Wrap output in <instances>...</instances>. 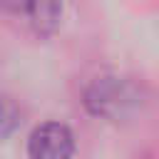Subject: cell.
Returning a JSON list of instances; mask_svg holds the SVG:
<instances>
[{
    "label": "cell",
    "mask_w": 159,
    "mask_h": 159,
    "mask_svg": "<svg viewBox=\"0 0 159 159\" xmlns=\"http://www.w3.org/2000/svg\"><path fill=\"white\" fill-rule=\"evenodd\" d=\"M82 102H84L87 112L94 114V117L122 119L139 107L142 92L132 80L107 75V77H97L87 84Z\"/></svg>",
    "instance_id": "obj_1"
},
{
    "label": "cell",
    "mask_w": 159,
    "mask_h": 159,
    "mask_svg": "<svg viewBox=\"0 0 159 159\" xmlns=\"http://www.w3.org/2000/svg\"><path fill=\"white\" fill-rule=\"evenodd\" d=\"M30 159H72L75 134L62 122H45L32 129L27 139Z\"/></svg>",
    "instance_id": "obj_2"
},
{
    "label": "cell",
    "mask_w": 159,
    "mask_h": 159,
    "mask_svg": "<svg viewBox=\"0 0 159 159\" xmlns=\"http://www.w3.org/2000/svg\"><path fill=\"white\" fill-rule=\"evenodd\" d=\"M25 15L40 35H52L62 20V0H30Z\"/></svg>",
    "instance_id": "obj_3"
},
{
    "label": "cell",
    "mask_w": 159,
    "mask_h": 159,
    "mask_svg": "<svg viewBox=\"0 0 159 159\" xmlns=\"http://www.w3.org/2000/svg\"><path fill=\"white\" fill-rule=\"evenodd\" d=\"M20 124V112L17 107L7 99V97H0V139L10 137Z\"/></svg>",
    "instance_id": "obj_4"
},
{
    "label": "cell",
    "mask_w": 159,
    "mask_h": 159,
    "mask_svg": "<svg viewBox=\"0 0 159 159\" xmlns=\"http://www.w3.org/2000/svg\"><path fill=\"white\" fill-rule=\"evenodd\" d=\"M27 5L30 0H0V7L10 12H27Z\"/></svg>",
    "instance_id": "obj_5"
}]
</instances>
